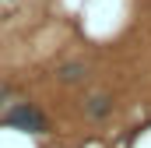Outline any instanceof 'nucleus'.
<instances>
[{
	"instance_id": "f257e3e1",
	"label": "nucleus",
	"mask_w": 151,
	"mask_h": 148,
	"mask_svg": "<svg viewBox=\"0 0 151 148\" xmlns=\"http://www.w3.org/2000/svg\"><path fill=\"white\" fill-rule=\"evenodd\" d=\"M7 123H11L14 131H25V134H42V131H46L42 113H35L32 106H14V110L7 113Z\"/></svg>"
},
{
	"instance_id": "f03ea898",
	"label": "nucleus",
	"mask_w": 151,
	"mask_h": 148,
	"mask_svg": "<svg viewBox=\"0 0 151 148\" xmlns=\"http://www.w3.org/2000/svg\"><path fill=\"white\" fill-rule=\"evenodd\" d=\"M60 78H63V81H81V78H84V67H81V64H67V67L60 71Z\"/></svg>"
},
{
	"instance_id": "7ed1b4c3",
	"label": "nucleus",
	"mask_w": 151,
	"mask_h": 148,
	"mask_svg": "<svg viewBox=\"0 0 151 148\" xmlns=\"http://www.w3.org/2000/svg\"><path fill=\"white\" fill-rule=\"evenodd\" d=\"M88 102H91V106H88L91 116H106V113H109V102H106V99H99V95H95V99H88Z\"/></svg>"
},
{
	"instance_id": "20e7f679",
	"label": "nucleus",
	"mask_w": 151,
	"mask_h": 148,
	"mask_svg": "<svg viewBox=\"0 0 151 148\" xmlns=\"http://www.w3.org/2000/svg\"><path fill=\"white\" fill-rule=\"evenodd\" d=\"M0 102H4V92H0Z\"/></svg>"
}]
</instances>
